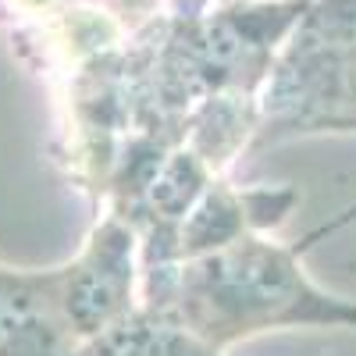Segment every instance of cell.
I'll use <instances>...</instances> for the list:
<instances>
[{
    "label": "cell",
    "instance_id": "obj_1",
    "mask_svg": "<svg viewBox=\"0 0 356 356\" xmlns=\"http://www.w3.org/2000/svg\"><path fill=\"white\" fill-rule=\"evenodd\" d=\"M139 303L168 314L218 353L282 328H356V300L324 292L303 271L296 246L264 239V232L182 260Z\"/></svg>",
    "mask_w": 356,
    "mask_h": 356
},
{
    "label": "cell",
    "instance_id": "obj_2",
    "mask_svg": "<svg viewBox=\"0 0 356 356\" xmlns=\"http://www.w3.org/2000/svg\"><path fill=\"white\" fill-rule=\"evenodd\" d=\"M356 132V0H314L260 89L250 150L300 136Z\"/></svg>",
    "mask_w": 356,
    "mask_h": 356
},
{
    "label": "cell",
    "instance_id": "obj_3",
    "mask_svg": "<svg viewBox=\"0 0 356 356\" xmlns=\"http://www.w3.org/2000/svg\"><path fill=\"white\" fill-rule=\"evenodd\" d=\"M136 285H139V235L125 218L107 211L93 225L86 246L68 264L57 267L61 314L72 339L82 346L122 317H129L139 307Z\"/></svg>",
    "mask_w": 356,
    "mask_h": 356
},
{
    "label": "cell",
    "instance_id": "obj_4",
    "mask_svg": "<svg viewBox=\"0 0 356 356\" xmlns=\"http://www.w3.org/2000/svg\"><path fill=\"white\" fill-rule=\"evenodd\" d=\"M296 203H300V193L292 186L239 193V189H228L221 178H214V182L207 186V193L196 200L189 218L182 221V228H178L175 264L203 257L211 250H221L246 232L278 228L292 214Z\"/></svg>",
    "mask_w": 356,
    "mask_h": 356
},
{
    "label": "cell",
    "instance_id": "obj_5",
    "mask_svg": "<svg viewBox=\"0 0 356 356\" xmlns=\"http://www.w3.org/2000/svg\"><path fill=\"white\" fill-rule=\"evenodd\" d=\"M57 267L50 271H18L0 264V356H75Z\"/></svg>",
    "mask_w": 356,
    "mask_h": 356
},
{
    "label": "cell",
    "instance_id": "obj_6",
    "mask_svg": "<svg viewBox=\"0 0 356 356\" xmlns=\"http://www.w3.org/2000/svg\"><path fill=\"white\" fill-rule=\"evenodd\" d=\"M75 356H228V353L203 346L168 314L139 303L129 317L111 324L97 339L82 342Z\"/></svg>",
    "mask_w": 356,
    "mask_h": 356
},
{
    "label": "cell",
    "instance_id": "obj_7",
    "mask_svg": "<svg viewBox=\"0 0 356 356\" xmlns=\"http://www.w3.org/2000/svg\"><path fill=\"white\" fill-rule=\"evenodd\" d=\"M353 221H356V203H349V207H346V211H342L335 221H324V225L310 228V232L303 235V239H300V243H292V246H296V253H300V257H307V253H310L321 239H328V235L342 232V228H346V225H353Z\"/></svg>",
    "mask_w": 356,
    "mask_h": 356
},
{
    "label": "cell",
    "instance_id": "obj_8",
    "mask_svg": "<svg viewBox=\"0 0 356 356\" xmlns=\"http://www.w3.org/2000/svg\"><path fill=\"white\" fill-rule=\"evenodd\" d=\"M118 8H122L125 15H150L154 0H118Z\"/></svg>",
    "mask_w": 356,
    "mask_h": 356
},
{
    "label": "cell",
    "instance_id": "obj_9",
    "mask_svg": "<svg viewBox=\"0 0 356 356\" xmlns=\"http://www.w3.org/2000/svg\"><path fill=\"white\" fill-rule=\"evenodd\" d=\"M11 4L22 8V11H50L54 0H11Z\"/></svg>",
    "mask_w": 356,
    "mask_h": 356
},
{
    "label": "cell",
    "instance_id": "obj_10",
    "mask_svg": "<svg viewBox=\"0 0 356 356\" xmlns=\"http://www.w3.org/2000/svg\"><path fill=\"white\" fill-rule=\"evenodd\" d=\"M214 4H275V0H214Z\"/></svg>",
    "mask_w": 356,
    "mask_h": 356
}]
</instances>
